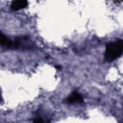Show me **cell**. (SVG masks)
<instances>
[{"label":"cell","mask_w":123,"mask_h":123,"mask_svg":"<svg viewBox=\"0 0 123 123\" xmlns=\"http://www.w3.org/2000/svg\"><path fill=\"white\" fill-rule=\"evenodd\" d=\"M123 54V39L112 41L106 46L105 54H104V60L106 62H112L116 59H118Z\"/></svg>","instance_id":"cell-1"},{"label":"cell","mask_w":123,"mask_h":123,"mask_svg":"<svg viewBox=\"0 0 123 123\" xmlns=\"http://www.w3.org/2000/svg\"><path fill=\"white\" fill-rule=\"evenodd\" d=\"M66 103L69 104H77V103H82L83 102V97L81 96V94L78 91H73L66 99H65Z\"/></svg>","instance_id":"cell-2"},{"label":"cell","mask_w":123,"mask_h":123,"mask_svg":"<svg viewBox=\"0 0 123 123\" xmlns=\"http://www.w3.org/2000/svg\"><path fill=\"white\" fill-rule=\"evenodd\" d=\"M28 6V2L25 0H16V1H12L11 4V9L13 11H18L21 9H24Z\"/></svg>","instance_id":"cell-3"},{"label":"cell","mask_w":123,"mask_h":123,"mask_svg":"<svg viewBox=\"0 0 123 123\" xmlns=\"http://www.w3.org/2000/svg\"><path fill=\"white\" fill-rule=\"evenodd\" d=\"M33 123H46L44 120H42L40 117H37V118H36L34 121H33Z\"/></svg>","instance_id":"cell-4"}]
</instances>
